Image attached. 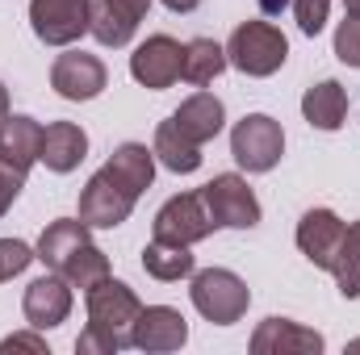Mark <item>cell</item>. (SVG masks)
Here are the masks:
<instances>
[{
  "label": "cell",
  "instance_id": "1",
  "mask_svg": "<svg viewBox=\"0 0 360 355\" xmlns=\"http://www.w3.org/2000/svg\"><path fill=\"white\" fill-rule=\"evenodd\" d=\"M139 309L143 301L134 297L130 284L122 280H101L89 288V326L84 335L76 339V351L80 355H113L122 347H134V322H139Z\"/></svg>",
  "mask_w": 360,
  "mask_h": 355
},
{
  "label": "cell",
  "instance_id": "2",
  "mask_svg": "<svg viewBox=\"0 0 360 355\" xmlns=\"http://www.w3.org/2000/svg\"><path fill=\"white\" fill-rule=\"evenodd\" d=\"M285 59H289V42L272 21H243V25H235V34L226 42V63L256 80L281 72Z\"/></svg>",
  "mask_w": 360,
  "mask_h": 355
},
{
  "label": "cell",
  "instance_id": "3",
  "mask_svg": "<svg viewBox=\"0 0 360 355\" xmlns=\"http://www.w3.org/2000/svg\"><path fill=\"white\" fill-rule=\"evenodd\" d=\"M188 293H193L197 314H201L205 322H214V326L239 322V318L248 314V305H252L248 284H243L235 272H226V267H205V272H197Z\"/></svg>",
  "mask_w": 360,
  "mask_h": 355
},
{
  "label": "cell",
  "instance_id": "4",
  "mask_svg": "<svg viewBox=\"0 0 360 355\" xmlns=\"http://www.w3.org/2000/svg\"><path fill=\"white\" fill-rule=\"evenodd\" d=\"M201 201H205V213H210L214 230L218 226H226V230H252V226H260V201L248 188V180L235 176V172H222V176L210 180L201 188Z\"/></svg>",
  "mask_w": 360,
  "mask_h": 355
},
{
  "label": "cell",
  "instance_id": "5",
  "mask_svg": "<svg viewBox=\"0 0 360 355\" xmlns=\"http://www.w3.org/2000/svg\"><path fill=\"white\" fill-rule=\"evenodd\" d=\"M231 155L243 172H272L285 155V130L269 113H248L231 130Z\"/></svg>",
  "mask_w": 360,
  "mask_h": 355
},
{
  "label": "cell",
  "instance_id": "6",
  "mask_svg": "<svg viewBox=\"0 0 360 355\" xmlns=\"http://www.w3.org/2000/svg\"><path fill=\"white\" fill-rule=\"evenodd\" d=\"M134 201H139V192H130L109 168H101L80 192V222L89 230H113L134 213Z\"/></svg>",
  "mask_w": 360,
  "mask_h": 355
},
{
  "label": "cell",
  "instance_id": "7",
  "mask_svg": "<svg viewBox=\"0 0 360 355\" xmlns=\"http://www.w3.org/2000/svg\"><path fill=\"white\" fill-rule=\"evenodd\" d=\"M92 0H30V25L46 46H72L89 34Z\"/></svg>",
  "mask_w": 360,
  "mask_h": 355
},
{
  "label": "cell",
  "instance_id": "8",
  "mask_svg": "<svg viewBox=\"0 0 360 355\" xmlns=\"http://www.w3.org/2000/svg\"><path fill=\"white\" fill-rule=\"evenodd\" d=\"M210 230H214V222L205 213L201 192H180L172 201H164L160 213H155V239H164V243L193 247V243L210 239Z\"/></svg>",
  "mask_w": 360,
  "mask_h": 355
},
{
  "label": "cell",
  "instance_id": "9",
  "mask_svg": "<svg viewBox=\"0 0 360 355\" xmlns=\"http://www.w3.org/2000/svg\"><path fill=\"white\" fill-rule=\"evenodd\" d=\"M180 63H184V46L168 34H151L134 55H130V76L143 88H172L180 80Z\"/></svg>",
  "mask_w": 360,
  "mask_h": 355
},
{
  "label": "cell",
  "instance_id": "10",
  "mask_svg": "<svg viewBox=\"0 0 360 355\" xmlns=\"http://www.w3.org/2000/svg\"><path fill=\"white\" fill-rule=\"evenodd\" d=\"M344 234H348V226L340 222V213H331V209H310V213H302V222H297V251H302L314 267L331 272Z\"/></svg>",
  "mask_w": 360,
  "mask_h": 355
},
{
  "label": "cell",
  "instance_id": "11",
  "mask_svg": "<svg viewBox=\"0 0 360 355\" xmlns=\"http://www.w3.org/2000/svg\"><path fill=\"white\" fill-rule=\"evenodd\" d=\"M105 80H109L105 63L96 55H84V51H68L51 67V88L63 100H92V96L105 92Z\"/></svg>",
  "mask_w": 360,
  "mask_h": 355
},
{
  "label": "cell",
  "instance_id": "12",
  "mask_svg": "<svg viewBox=\"0 0 360 355\" xmlns=\"http://www.w3.org/2000/svg\"><path fill=\"white\" fill-rule=\"evenodd\" d=\"M151 0H92L89 8V34L101 46H126L147 17Z\"/></svg>",
  "mask_w": 360,
  "mask_h": 355
},
{
  "label": "cell",
  "instance_id": "13",
  "mask_svg": "<svg viewBox=\"0 0 360 355\" xmlns=\"http://www.w3.org/2000/svg\"><path fill=\"white\" fill-rule=\"evenodd\" d=\"M21 314L34 330H51L59 322H68L72 314V284L55 272V276H38L30 288H25V301H21Z\"/></svg>",
  "mask_w": 360,
  "mask_h": 355
},
{
  "label": "cell",
  "instance_id": "14",
  "mask_svg": "<svg viewBox=\"0 0 360 355\" xmlns=\"http://www.w3.org/2000/svg\"><path fill=\"white\" fill-rule=\"evenodd\" d=\"M184 339H188V322H184L180 309H172V305L139 309V322H134V347L139 351H151V355L180 351Z\"/></svg>",
  "mask_w": 360,
  "mask_h": 355
},
{
  "label": "cell",
  "instance_id": "15",
  "mask_svg": "<svg viewBox=\"0 0 360 355\" xmlns=\"http://www.w3.org/2000/svg\"><path fill=\"white\" fill-rule=\"evenodd\" d=\"M323 335L306 330L289 318H264L252 335V355H319Z\"/></svg>",
  "mask_w": 360,
  "mask_h": 355
},
{
  "label": "cell",
  "instance_id": "16",
  "mask_svg": "<svg viewBox=\"0 0 360 355\" xmlns=\"http://www.w3.org/2000/svg\"><path fill=\"white\" fill-rule=\"evenodd\" d=\"M38 147H42V126L25 113H8L0 121V163L17 176H30V168L38 163Z\"/></svg>",
  "mask_w": 360,
  "mask_h": 355
},
{
  "label": "cell",
  "instance_id": "17",
  "mask_svg": "<svg viewBox=\"0 0 360 355\" xmlns=\"http://www.w3.org/2000/svg\"><path fill=\"white\" fill-rule=\"evenodd\" d=\"M89 155V134L76 126V121H51L42 130V147H38V163H46L51 172L68 176L84 163Z\"/></svg>",
  "mask_w": 360,
  "mask_h": 355
},
{
  "label": "cell",
  "instance_id": "18",
  "mask_svg": "<svg viewBox=\"0 0 360 355\" xmlns=\"http://www.w3.org/2000/svg\"><path fill=\"white\" fill-rule=\"evenodd\" d=\"M172 126H176L188 142L205 147L210 138L222 134V126H226V109H222V100H218L214 92H193L176 113H172Z\"/></svg>",
  "mask_w": 360,
  "mask_h": 355
},
{
  "label": "cell",
  "instance_id": "19",
  "mask_svg": "<svg viewBox=\"0 0 360 355\" xmlns=\"http://www.w3.org/2000/svg\"><path fill=\"white\" fill-rule=\"evenodd\" d=\"M89 226L80 222V217H59V222H51L46 230H42V239H38V260L51 267V272H59L63 276V267L72 264L84 247H89Z\"/></svg>",
  "mask_w": 360,
  "mask_h": 355
},
{
  "label": "cell",
  "instance_id": "20",
  "mask_svg": "<svg viewBox=\"0 0 360 355\" xmlns=\"http://www.w3.org/2000/svg\"><path fill=\"white\" fill-rule=\"evenodd\" d=\"M302 113H306V121H310L314 130H340L344 117H348V92H344V84L323 80V84L306 88V96H302Z\"/></svg>",
  "mask_w": 360,
  "mask_h": 355
},
{
  "label": "cell",
  "instance_id": "21",
  "mask_svg": "<svg viewBox=\"0 0 360 355\" xmlns=\"http://www.w3.org/2000/svg\"><path fill=\"white\" fill-rule=\"evenodd\" d=\"M113 176L122 180L130 192H147L151 188V180H155V151H147L143 142H122L113 155H109V163H105Z\"/></svg>",
  "mask_w": 360,
  "mask_h": 355
},
{
  "label": "cell",
  "instance_id": "22",
  "mask_svg": "<svg viewBox=\"0 0 360 355\" xmlns=\"http://www.w3.org/2000/svg\"><path fill=\"white\" fill-rule=\"evenodd\" d=\"M226 72V46H218L214 38H193L184 42V63H180V80L205 88Z\"/></svg>",
  "mask_w": 360,
  "mask_h": 355
},
{
  "label": "cell",
  "instance_id": "23",
  "mask_svg": "<svg viewBox=\"0 0 360 355\" xmlns=\"http://www.w3.org/2000/svg\"><path fill=\"white\" fill-rule=\"evenodd\" d=\"M155 159L168 168V172H176V176H188V172H197L201 168V147L197 142H188L184 134H180L176 126H172V117L168 121H160V130H155Z\"/></svg>",
  "mask_w": 360,
  "mask_h": 355
},
{
  "label": "cell",
  "instance_id": "24",
  "mask_svg": "<svg viewBox=\"0 0 360 355\" xmlns=\"http://www.w3.org/2000/svg\"><path fill=\"white\" fill-rule=\"evenodd\" d=\"M143 267H147V276H155V280H184V276H193V255H188V247H180V243L151 239V243L143 247Z\"/></svg>",
  "mask_w": 360,
  "mask_h": 355
},
{
  "label": "cell",
  "instance_id": "25",
  "mask_svg": "<svg viewBox=\"0 0 360 355\" xmlns=\"http://www.w3.org/2000/svg\"><path fill=\"white\" fill-rule=\"evenodd\" d=\"M331 276H335V284H340L344 297H360V222L348 226V234L340 243V255L331 264Z\"/></svg>",
  "mask_w": 360,
  "mask_h": 355
},
{
  "label": "cell",
  "instance_id": "26",
  "mask_svg": "<svg viewBox=\"0 0 360 355\" xmlns=\"http://www.w3.org/2000/svg\"><path fill=\"white\" fill-rule=\"evenodd\" d=\"M105 276H109V260H105V251H101V247H92V243L76 255V260H72V264L63 267V280H68L72 288H84V293H89L92 284H101Z\"/></svg>",
  "mask_w": 360,
  "mask_h": 355
},
{
  "label": "cell",
  "instance_id": "27",
  "mask_svg": "<svg viewBox=\"0 0 360 355\" xmlns=\"http://www.w3.org/2000/svg\"><path fill=\"white\" fill-rule=\"evenodd\" d=\"M34 260H38V255H34L21 239H0V284L13 280V276H21Z\"/></svg>",
  "mask_w": 360,
  "mask_h": 355
},
{
  "label": "cell",
  "instance_id": "28",
  "mask_svg": "<svg viewBox=\"0 0 360 355\" xmlns=\"http://www.w3.org/2000/svg\"><path fill=\"white\" fill-rule=\"evenodd\" d=\"M335 55H340V63L360 67V17L356 13H348L340 21V29H335Z\"/></svg>",
  "mask_w": 360,
  "mask_h": 355
},
{
  "label": "cell",
  "instance_id": "29",
  "mask_svg": "<svg viewBox=\"0 0 360 355\" xmlns=\"http://www.w3.org/2000/svg\"><path fill=\"white\" fill-rule=\"evenodd\" d=\"M327 8H331V0H293V17H297V29L314 38V34L327 25Z\"/></svg>",
  "mask_w": 360,
  "mask_h": 355
},
{
  "label": "cell",
  "instance_id": "30",
  "mask_svg": "<svg viewBox=\"0 0 360 355\" xmlns=\"http://www.w3.org/2000/svg\"><path fill=\"white\" fill-rule=\"evenodd\" d=\"M21 184H25V176H17V172H8L4 163H0V217L13 209V201L21 196Z\"/></svg>",
  "mask_w": 360,
  "mask_h": 355
},
{
  "label": "cell",
  "instance_id": "31",
  "mask_svg": "<svg viewBox=\"0 0 360 355\" xmlns=\"http://www.w3.org/2000/svg\"><path fill=\"white\" fill-rule=\"evenodd\" d=\"M4 351H34V355H46V343H42V335H8L4 343H0V355Z\"/></svg>",
  "mask_w": 360,
  "mask_h": 355
},
{
  "label": "cell",
  "instance_id": "32",
  "mask_svg": "<svg viewBox=\"0 0 360 355\" xmlns=\"http://www.w3.org/2000/svg\"><path fill=\"white\" fill-rule=\"evenodd\" d=\"M164 4H168L172 13H193V8H197L201 0H164Z\"/></svg>",
  "mask_w": 360,
  "mask_h": 355
},
{
  "label": "cell",
  "instance_id": "33",
  "mask_svg": "<svg viewBox=\"0 0 360 355\" xmlns=\"http://www.w3.org/2000/svg\"><path fill=\"white\" fill-rule=\"evenodd\" d=\"M260 8H264L269 17H276V13H285V8H289V0H260Z\"/></svg>",
  "mask_w": 360,
  "mask_h": 355
},
{
  "label": "cell",
  "instance_id": "34",
  "mask_svg": "<svg viewBox=\"0 0 360 355\" xmlns=\"http://www.w3.org/2000/svg\"><path fill=\"white\" fill-rule=\"evenodd\" d=\"M4 117H8V88L0 84V121H4Z\"/></svg>",
  "mask_w": 360,
  "mask_h": 355
},
{
  "label": "cell",
  "instance_id": "35",
  "mask_svg": "<svg viewBox=\"0 0 360 355\" xmlns=\"http://www.w3.org/2000/svg\"><path fill=\"white\" fill-rule=\"evenodd\" d=\"M344 4H348V13H356L360 17V0H344Z\"/></svg>",
  "mask_w": 360,
  "mask_h": 355
}]
</instances>
